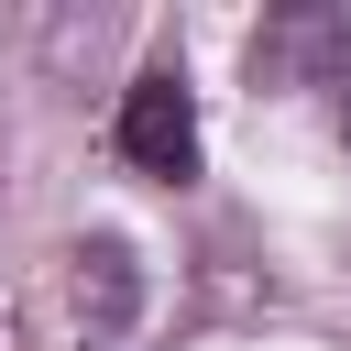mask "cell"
Segmentation results:
<instances>
[{"label": "cell", "mask_w": 351, "mask_h": 351, "mask_svg": "<svg viewBox=\"0 0 351 351\" xmlns=\"http://www.w3.org/2000/svg\"><path fill=\"white\" fill-rule=\"evenodd\" d=\"M110 154H121L132 176H154V186H186V176H197V99H186L176 66H143V77L121 88Z\"/></svg>", "instance_id": "6da1fadb"}, {"label": "cell", "mask_w": 351, "mask_h": 351, "mask_svg": "<svg viewBox=\"0 0 351 351\" xmlns=\"http://www.w3.org/2000/svg\"><path fill=\"white\" fill-rule=\"evenodd\" d=\"M252 88H340V110H351V22L340 11H274L252 33Z\"/></svg>", "instance_id": "7a4b0ae2"}, {"label": "cell", "mask_w": 351, "mask_h": 351, "mask_svg": "<svg viewBox=\"0 0 351 351\" xmlns=\"http://www.w3.org/2000/svg\"><path fill=\"white\" fill-rule=\"evenodd\" d=\"M77 307H88L99 329H121V318H132V241H110V230H99V241H77Z\"/></svg>", "instance_id": "3957f363"}]
</instances>
